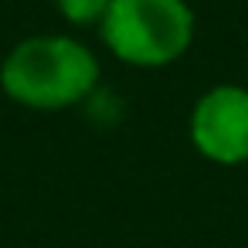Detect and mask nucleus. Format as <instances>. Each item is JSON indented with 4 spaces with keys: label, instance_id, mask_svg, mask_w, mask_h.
Segmentation results:
<instances>
[{
    "label": "nucleus",
    "instance_id": "2",
    "mask_svg": "<svg viewBox=\"0 0 248 248\" xmlns=\"http://www.w3.org/2000/svg\"><path fill=\"white\" fill-rule=\"evenodd\" d=\"M197 34L187 0H112L99 21L106 51L129 68H167L180 62Z\"/></svg>",
    "mask_w": 248,
    "mask_h": 248
},
{
    "label": "nucleus",
    "instance_id": "3",
    "mask_svg": "<svg viewBox=\"0 0 248 248\" xmlns=\"http://www.w3.org/2000/svg\"><path fill=\"white\" fill-rule=\"evenodd\" d=\"M187 136L207 163H248V89L224 82L197 95L187 119Z\"/></svg>",
    "mask_w": 248,
    "mask_h": 248
},
{
    "label": "nucleus",
    "instance_id": "1",
    "mask_svg": "<svg viewBox=\"0 0 248 248\" xmlns=\"http://www.w3.org/2000/svg\"><path fill=\"white\" fill-rule=\"evenodd\" d=\"M102 78L99 55L72 34L21 38L0 62V92L31 112L82 106Z\"/></svg>",
    "mask_w": 248,
    "mask_h": 248
},
{
    "label": "nucleus",
    "instance_id": "4",
    "mask_svg": "<svg viewBox=\"0 0 248 248\" xmlns=\"http://www.w3.org/2000/svg\"><path fill=\"white\" fill-rule=\"evenodd\" d=\"M62 21H68L72 28H99V21L106 17L112 0H51Z\"/></svg>",
    "mask_w": 248,
    "mask_h": 248
}]
</instances>
